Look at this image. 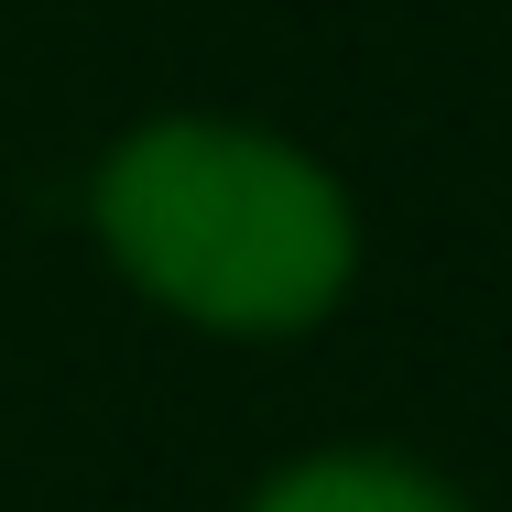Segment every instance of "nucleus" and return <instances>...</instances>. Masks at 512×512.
Returning a JSON list of instances; mask_svg holds the SVG:
<instances>
[{
    "instance_id": "1",
    "label": "nucleus",
    "mask_w": 512,
    "mask_h": 512,
    "mask_svg": "<svg viewBox=\"0 0 512 512\" xmlns=\"http://www.w3.org/2000/svg\"><path fill=\"white\" fill-rule=\"evenodd\" d=\"M88 229L131 295L218 338H295L316 316H338L360 273V218L338 197V175L295 153L284 131L207 120V109L142 120L109 142L88 186Z\"/></svg>"
},
{
    "instance_id": "2",
    "label": "nucleus",
    "mask_w": 512,
    "mask_h": 512,
    "mask_svg": "<svg viewBox=\"0 0 512 512\" xmlns=\"http://www.w3.org/2000/svg\"><path fill=\"white\" fill-rule=\"evenodd\" d=\"M251 512H469V502L393 447H316L295 469H273L251 491Z\"/></svg>"
}]
</instances>
